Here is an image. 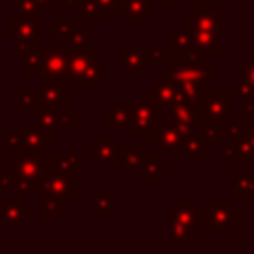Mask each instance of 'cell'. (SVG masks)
I'll use <instances>...</instances> for the list:
<instances>
[{"label": "cell", "mask_w": 254, "mask_h": 254, "mask_svg": "<svg viewBox=\"0 0 254 254\" xmlns=\"http://www.w3.org/2000/svg\"><path fill=\"white\" fill-rule=\"evenodd\" d=\"M171 79L175 83L181 81H198V83H212L214 81V67L206 62H171L169 71Z\"/></svg>", "instance_id": "10"}, {"label": "cell", "mask_w": 254, "mask_h": 254, "mask_svg": "<svg viewBox=\"0 0 254 254\" xmlns=\"http://www.w3.org/2000/svg\"><path fill=\"white\" fill-rule=\"evenodd\" d=\"M93 2H97L99 6L109 8V10H119V6H121V0H93Z\"/></svg>", "instance_id": "50"}, {"label": "cell", "mask_w": 254, "mask_h": 254, "mask_svg": "<svg viewBox=\"0 0 254 254\" xmlns=\"http://www.w3.org/2000/svg\"><path fill=\"white\" fill-rule=\"evenodd\" d=\"M234 97V101H244V99H254V87L250 83H246L244 79H236L232 81L230 89H228Z\"/></svg>", "instance_id": "39"}, {"label": "cell", "mask_w": 254, "mask_h": 254, "mask_svg": "<svg viewBox=\"0 0 254 254\" xmlns=\"http://www.w3.org/2000/svg\"><path fill=\"white\" fill-rule=\"evenodd\" d=\"M119 12L133 28H141V24L151 18V0H121Z\"/></svg>", "instance_id": "24"}, {"label": "cell", "mask_w": 254, "mask_h": 254, "mask_svg": "<svg viewBox=\"0 0 254 254\" xmlns=\"http://www.w3.org/2000/svg\"><path fill=\"white\" fill-rule=\"evenodd\" d=\"M202 139H204L206 145H222L224 135H222L220 125H214V123L204 125V127H202Z\"/></svg>", "instance_id": "41"}, {"label": "cell", "mask_w": 254, "mask_h": 254, "mask_svg": "<svg viewBox=\"0 0 254 254\" xmlns=\"http://www.w3.org/2000/svg\"><path fill=\"white\" fill-rule=\"evenodd\" d=\"M58 119H60V125L62 129L67 127V129H73L77 127V111L75 109H69V107H64V109H58Z\"/></svg>", "instance_id": "42"}, {"label": "cell", "mask_w": 254, "mask_h": 254, "mask_svg": "<svg viewBox=\"0 0 254 254\" xmlns=\"http://www.w3.org/2000/svg\"><path fill=\"white\" fill-rule=\"evenodd\" d=\"M248 212H250V216L254 218V200H250V210H248Z\"/></svg>", "instance_id": "54"}, {"label": "cell", "mask_w": 254, "mask_h": 254, "mask_svg": "<svg viewBox=\"0 0 254 254\" xmlns=\"http://www.w3.org/2000/svg\"><path fill=\"white\" fill-rule=\"evenodd\" d=\"M141 161H143V149L139 145H127V147H121V171L125 175L129 173H135L141 169Z\"/></svg>", "instance_id": "31"}, {"label": "cell", "mask_w": 254, "mask_h": 254, "mask_svg": "<svg viewBox=\"0 0 254 254\" xmlns=\"http://www.w3.org/2000/svg\"><path fill=\"white\" fill-rule=\"evenodd\" d=\"M202 226H210L214 236H230L240 222V210L232 206V200L208 198L200 206Z\"/></svg>", "instance_id": "1"}, {"label": "cell", "mask_w": 254, "mask_h": 254, "mask_svg": "<svg viewBox=\"0 0 254 254\" xmlns=\"http://www.w3.org/2000/svg\"><path fill=\"white\" fill-rule=\"evenodd\" d=\"M32 111H34L32 121H34V127L38 131H42L50 137H58L62 133V125H60V119H58V109L38 103Z\"/></svg>", "instance_id": "21"}, {"label": "cell", "mask_w": 254, "mask_h": 254, "mask_svg": "<svg viewBox=\"0 0 254 254\" xmlns=\"http://www.w3.org/2000/svg\"><path fill=\"white\" fill-rule=\"evenodd\" d=\"M133 105L135 101H127V99H115L113 105L105 111V127H115V129H123V127H131V119H133Z\"/></svg>", "instance_id": "22"}, {"label": "cell", "mask_w": 254, "mask_h": 254, "mask_svg": "<svg viewBox=\"0 0 254 254\" xmlns=\"http://www.w3.org/2000/svg\"><path fill=\"white\" fill-rule=\"evenodd\" d=\"M38 190H40L42 198L60 196V198L75 200L77 198V175L60 173V171L46 173L38 185Z\"/></svg>", "instance_id": "7"}, {"label": "cell", "mask_w": 254, "mask_h": 254, "mask_svg": "<svg viewBox=\"0 0 254 254\" xmlns=\"http://www.w3.org/2000/svg\"><path fill=\"white\" fill-rule=\"evenodd\" d=\"M58 2H60V8L64 12H71V10L79 8V0H58Z\"/></svg>", "instance_id": "49"}, {"label": "cell", "mask_w": 254, "mask_h": 254, "mask_svg": "<svg viewBox=\"0 0 254 254\" xmlns=\"http://www.w3.org/2000/svg\"><path fill=\"white\" fill-rule=\"evenodd\" d=\"M149 139H151V145L157 147L161 155H181L183 153V145H185V141L189 137L167 115V117H159L157 119Z\"/></svg>", "instance_id": "5"}, {"label": "cell", "mask_w": 254, "mask_h": 254, "mask_svg": "<svg viewBox=\"0 0 254 254\" xmlns=\"http://www.w3.org/2000/svg\"><path fill=\"white\" fill-rule=\"evenodd\" d=\"M113 62L123 69V73H149L151 71V60L145 52V48H129L125 46L117 56H113Z\"/></svg>", "instance_id": "14"}, {"label": "cell", "mask_w": 254, "mask_h": 254, "mask_svg": "<svg viewBox=\"0 0 254 254\" xmlns=\"http://www.w3.org/2000/svg\"><path fill=\"white\" fill-rule=\"evenodd\" d=\"M232 93L230 91H202L196 103V119L198 127L208 123L220 125L232 117Z\"/></svg>", "instance_id": "2"}, {"label": "cell", "mask_w": 254, "mask_h": 254, "mask_svg": "<svg viewBox=\"0 0 254 254\" xmlns=\"http://www.w3.org/2000/svg\"><path fill=\"white\" fill-rule=\"evenodd\" d=\"M10 151H8V145H0V163H6Z\"/></svg>", "instance_id": "51"}, {"label": "cell", "mask_w": 254, "mask_h": 254, "mask_svg": "<svg viewBox=\"0 0 254 254\" xmlns=\"http://www.w3.org/2000/svg\"><path fill=\"white\" fill-rule=\"evenodd\" d=\"M167 238L169 244H185V246H192L196 242V228L189 226L181 220L175 218H167Z\"/></svg>", "instance_id": "26"}, {"label": "cell", "mask_w": 254, "mask_h": 254, "mask_svg": "<svg viewBox=\"0 0 254 254\" xmlns=\"http://www.w3.org/2000/svg\"><path fill=\"white\" fill-rule=\"evenodd\" d=\"M240 79H244L246 83H250L254 87V56L248 58V64L242 65L240 69Z\"/></svg>", "instance_id": "47"}, {"label": "cell", "mask_w": 254, "mask_h": 254, "mask_svg": "<svg viewBox=\"0 0 254 254\" xmlns=\"http://www.w3.org/2000/svg\"><path fill=\"white\" fill-rule=\"evenodd\" d=\"M40 52H42V58H44V69L40 73L42 75V81L65 79L67 48H42Z\"/></svg>", "instance_id": "12"}, {"label": "cell", "mask_w": 254, "mask_h": 254, "mask_svg": "<svg viewBox=\"0 0 254 254\" xmlns=\"http://www.w3.org/2000/svg\"><path fill=\"white\" fill-rule=\"evenodd\" d=\"M69 204L67 198H60V196H46L44 198V208H42V216L44 218H58L62 214V210H65Z\"/></svg>", "instance_id": "35"}, {"label": "cell", "mask_w": 254, "mask_h": 254, "mask_svg": "<svg viewBox=\"0 0 254 254\" xmlns=\"http://www.w3.org/2000/svg\"><path fill=\"white\" fill-rule=\"evenodd\" d=\"M42 8L36 0H16V16L24 18H42Z\"/></svg>", "instance_id": "38"}, {"label": "cell", "mask_w": 254, "mask_h": 254, "mask_svg": "<svg viewBox=\"0 0 254 254\" xmlns=\"http://www.w3.org/2000/svg\"><path fill=\"white\" fill-rule=\"evenodd\" d=\"M67 42H69L71 48L87 46V30H83V28H75V30L67 36Z\"/></svg>", "instance_id": "45"}, {"label": "cell", "mask_w": 254, "mask_h": 254, "mask_svg": "<svg viewBox=\"0 0 254 254\" xmlns=\"http://www.w3.org/2000/svg\"><path fill=\"white\" fill-rule=\"evenodd\" d=\"M34 212L24 208L22 200H0V226H22L26 218H32Z\"/></svg>", "instance_id": "23"}, {"label": "cell", "mask_w": 254, "mask_h": 254, "mask_svg": "<svg viewBox=\"0 0 254 254\" xmlns=\"http://www.w3.org/2000/svg\"><path fill=\"white\" fill-rule=\"evenodd\" d=\"M232 198L254 200V173H232Z\"/></svg>", "instance_id": "28"}, {"label": "cell", "mask_w": 254, "mask_h": 254, "mask_svg": "<svg viewBox=\"0 0 254 254\" xmlns=\"http://www.w3.org/2000/svg\"><path fill=\"white\" fill-rule=\"evenodd\" d=\"M14 161L6 163V171L14 175L16 181L28 183L38 190V185L46 173H50L48 167V155L40 153H22V155H12Z\"/></svg>", "instance_id": "4"}, {"label": "cell", "mask_w": 254, "mask_h": 254, "mask_svg": "<svg viewBox=\"0 0 254 254\" xmlns=\"http://www.w3.org/2000/svg\"><path fill=\"white\" fill-rule=\"evenodd\" d=\"M248 129L254 133V119H252V121H248Z\"/></svg>", "instance_id": "55"}, {"label": "cell", "mask_w": 254, "mask_h": 254, "mask_svg": "<svg viewBox=\"0 0 254 254\" xmlns=\"http://www.w3.org/2000/svg\"><path fill=\"white\" fill-rule=\"evenodd\" d=\"M38 103H40L38 91H16V95H14L16 109H34Z\"/></svg>", "instance_id": "37"}, {"label": "cell", "mask_w": 254, "mask_h": 254, "mask_svg": "<svg viewBox=\"0 0 254 254\" xmlns=\"http://www.w3.org/2000/svg\"><path fill=\"white\" fill-rule=\"evenodd\" d=\"M167 46L171 50V62L181 58L183 54H187L189 50H192V38H190V32L189 28H169L167 30Z\"/></svg>", "instance_id": "25"}, {"label": "cell", "mask_w": 254, "mask_h": 254, "mask_svg": "<svg viewBox=\"0 0 254 254\" xmlns=\"http://www.w3.org/2000/svg\"><path fill=\"white\" fill-rule=\"evenodd\" d=\"M222 163L226 165H254V143L248 127H242L230 143L222 149Z\"/></svg>", "instance_id": "9"}, {"label": "cell", "mask_w": 254, "mask_h": 254, "mask_svg": "<svg viewBox=\"0 0 254 254\" xmlns=\"http://www.w3.org/2000/svg\"><path fill=\"white\" fill-rule=\"evenodd\" d=\"M189 32L192 38V46L204 56H218L222 52V28H202Z\"/></svg>", "instance_id": "19"}, {"label": "cell", "mask_w": 254, "mask_h": 254, "mask_svg": "<svg viewBox=\"0 0 254 254\" xmlns=\"http://www.w3.org/2000/svg\"><path fill=\"white\" fill-rule=\"evenodd\" d=\"M238 117L242 121H252L254 119V99L240 101V113H238Z\"/></svg>", "instance_id": "46"}, {"label": "cell", "mask_w": 254, "mask_h": 254, "mask_svg": "<svg viewBox=\"0 0 254 254\" xmlns=\"http://www.w3.org/2000/svg\"><path fill=\"white\" fill-rule=\"evenodd\" d=\"M6 141H8L6 145L10 155H22V153H40L44 147L50 145L52 137L38 131L36 127L34 129L12 127V129H6Z\"/></svg>", "instance_id": "6"}, {"label": "cell", "mask_w": 254, "mask_h": 254, "mask_svg": "<svg viewBox=\"0 0 254 254\" xmlns=\"http://www.w3.org/2000/svg\"><path fill=\"white\" fill-rule=\"evenodd\" d=\"M155 2H159V10L167 12V10H169V6H171L173 2H177V0H155Z\"/></svg>", "instance_id": "52"}, {"label": "cell", "mask_w": 254, "mask_h": 254, "mask_svg": "<svg viewBox=\"0 0 254 254\" xmlns=\"http://www.w3.org/2000/svg\"><path fill=\"white\" fill-rule=\"evenodd\" d=\"M22 69L26 73H42L44 69V58H42V52H30V54H24L22 56Z\"/></svg>", "instance_id": "36"}, {"label": "cell", "mask_w": 254, "mask_h": 254, "mask_svg": "<svg viewBox=\"0 0 254 254\" xmlns=\"http://www.w3.org/2000/svg\"><path fill=\"white\" fill-rule=\"evenodd\" d=\"M147 91H149L151 101L155 103V107L159 111H167L171 107V103L177 101V83L171 79V75L167 71L161 73L159 79L153 81Z\"/></svg>", "instance_id": "17"}, {"label": "cell", "mask_w": 254, "mask_h": 254, "mask_svg": "<svg viewBox=\"0 0 254 254\" xmlns=\"http://www.w3.org/2000/svg\"><path fill=\"white\" fill-rule=\"evenodd\" d=\"M115 10H109V8H103L99 6L97 2L93 0H83L77 8V18L79 20H87V18H97V20H109L113 18Z\"/></svg>", "instance_id": "32"}, {"label": "cell", "mask_w": 254, "mask_h": 254, "mask_svg": "<svg viewBox=\"0 0 254 254\" xmlns=\"http://www.w3.org/2000/svg\"><path fill=\"white\" fill-rule=\"evenodd\" d=\"M105 79V67L101 64H97L95 60L89 64V67L77 77V89L81 93H91L95 91V87Z\"/></svg>", "instance_id": "29"}, {"label": "cell", "mask_w": 254, "mask_h": 254, "mask_svg": "<svg viewBox=\"0 0 254 254\" xmlns=\"http://www.w3.org/2000/svg\"><path fill=\"white\" fill-rule=\"evenodd\" d=\"M139 173L143 183H157L163 175L169 173V163L163 161L161 155H143Z\"/></svg>", "instance_id": "27"}, {"label": "cell", "mask_w": 254, "mask_h": 254, "mask_svg": "<svg viewBox=\"0 0 254 254\" xmlns=\"http://www.w3.org/2000/svg\"><path fill=\"white\" fill-rule=\"evenodd\" d=\"M167 218H175L181 220L189 226H202V214H200V206H196L194 200L189 198H171L167 202Z\"/></svg>", "instance_id": "15"}, {"label": "cell", "mask_w": 254, "mask_h": 254, "mask_svg": "<svg viewBox=\"0 0 254 254\" xmlns=\"http://www.w3.org/2000/svg\"><path fill=\"white\" fill-rule=\"evenodd\" d=\"M85 204H87V208L95 210V214L99 218H111L115 214V194H113V190H99Z\"/></svg>", "instance_id": "30"}, {"label": "cell", "mask_w": 254, "mask_h": 254, "mask_svg": "<svg viewBox=\"0 0 254 254\" xmlns=\"http://www.w3.org/2000/svg\"><path fill=\"white\" fill-rule=\"evenodd\" d=\"M220 129H222L224 139H230V137H234V135L242 129V119H240V117H230V119H226L224 123H220Z\"/></svg>", "instance_id": "43"}, {"label": "cell", "mask_w": 254, "mask_h": 254, "mask_svg": "<svg viewBox=\"0 0 254 254\" xmlns=\"http://www.w3.org/2000/svg\"><path fill=\"white\" fill-rule=\"evenodd\" d=\"M67 83L65 79H58V81H44L42 89L38 91L40 93V103L42 105H48V107H54V109H64L67 107Z\"/></svg>", "instance_id": "20"}, {"label": "cell", "mask_w": 254, "mask_h": 254, "mask_svg": "<svg viewBox=\"0 0 254 254\" xmlns=\"http://www.w3.org/2000/svg\"><path fill=\"white\" fill-rule=\"evenodd\" d=\"M204 151H206V143H204V139L198 137V135L194 133V135H190V137L185 141V145H183V153H181V155H185V161H187L189 165H192V163L196 161V157H200Z\"/></svg>", "instance_id": "33"}, {"label": "cell", "mask_w": 254, "mask_h": 254, "mask_svg": "<svg viewBox=\"0 0 254 254\" xmlns=\"http://www.w3.org/2000/svg\"><path fill=\"white\" fill-rule=\"evenodd\" d=\"M97 48L93 46H81V48H67V67H65V79L77 81V77L89 67V64L95 60Z\"/></svg>", "instance_id": "16"}, {"label": "cell", "mask_w": 254, "mask_h": 254, "mask_svg": "<svg viewBox=\"0 0 254 254\" xmlns=\"http://www.w3.org/2000/svg\"><path fill=\"white\" fill-rule=\"evenodd\" d=\"M12 190H14V194H16V198L18 200H30L32 196H34V187H30L28 183H22V181H14V187H12Z\"/></svg>", "instance_id": "44"}, {"label": "cell", "mask_w": 254, "mask_h": 254, "mask_svg": "<svg viewBox=\"0 0 254 254\" xmlns=\"http://www.w3.org/2000/svg\"><path fill=\"white\" fill-rule=\"evenodd\" d=\"M187 28L202 30V28H222V12L214 8V2L198 0L192 10H187Z\"/></svg>", "instance_id": "11"}, {"label": "cell", "mask_w": 254, "mask_h": 254, "mask_svg": "<svg viewBox=\"0 0 254 254\" xmlns=\"http://www.w3.org/2000/svg\"><path fill=\"white\" fill-rule=\"evenodd\" d=\"M36 2H38V4H40V8L46 12V10H50V8H52V4H54L56 0H36Z\"/></svg>", "instance_id": "53"}, {"label": "cell", "mask_w": 254, "mask_h": 254, "mask_svg": "<svg viewBox=\"0 0 254 254\" xmlns=\"http://www.w3.org/2000/svg\"><path fill=\"white\" fill-rule=\"evenodd\" d=\"M6 36L16 40L18 54L38 52L42 50V18H10L6 20Z\"/></svg>", "instance_id": "3"}, {"label": "cell", "mask_w": 254, "mask_h": 254, "mask_svg": "<svg viewBox=\"0 0 254 254\" xmlns=\"http://www.w3.org/2000/svg\"><path fill=\"white\" fill-rule=\"evenodd\" d=\"M67 153H69V155H71V157H73V159H75V161H77L79 165H85V163H87V157H89V155H87V151H83V153H79V149H77L75 145H71Z\"/></svg>", "instance_id": "48"}, {"label": "cell", "mask_w": 254, "mask_h": 254, "mask_svg": "<svg viewBox=\"0 0 254 254\" xmlns=\"http://www.w3.org/2000/svg\"><path fill=\"white\" fill-rule=\"evenodd\" d=\"M167 115L177 123V127L187 135H194V129L198 127V119H196V103L187 101V99H177L171 103V107L167 109Z\"/></svg>", "instance_id": "13"}, {"label": "cell", "mask_w": 254, "mask_h": 254, "mask_svg": "<svg viewBox=\"0 0 254 254\" xmlns=\"http://www.w3.org/2000/svg\"><path fill=\"white\" fill-rule=\"evenodd\" d=\"M145 52H147V56H149V60H151V64H155V62H159V64H171V50H169V46H145Z\"/></svg>", "instance_id": "40"}, {"label": "cell", "mask_w": 254, "mask_h": 254, "mask_svg": "<svg viewBox=\"0 0 254 254\" xmlns=\"http://www.w3.org/2000/svg\"><path fill=\"white\" fill-rule=\"evenodd\" d=\"M85 151L101 165H119V161H121V147L109 135H99L95 139V143L89 145Z\"/></svg>", "instance_id": "18"}, {"label": "cell", "mask_w": 254, "mask_h": 254, "mask_svg": "<svg viewBox=\"0 0 254 254\" xmlns=\"http://www.w3.org/2000/svg\"><path fill=\"white\" fill-rule=\"evenodd\" d=\"M77 28L75 18H54L50 22V34L52 38H67Z\"/></svg>", "instance_id": "34"}, {"label": "cell", "mask_w": 254, "mask_h": 254, "mask_svg": "<svg viewBox=\"0 0 254 254\" xmlns=\"http://www.w3.org/2000/svg\"><path fill=\"white\" fill-rule=\"evenodd\" d=\"M159 119V109L151 101L149 91L141 93V97L133 105V119H131V135L133 137H149L155 123Z\"/></svg>", "instance_id": "8"}, {"label": "cell", "mask_w": 254, "mask_h": 254, "mask_svg": "<svg viewBox=\"0 0 254 254\" xmlns=\"http://www.w3.org/2000/svg\"><path fill=\"white\" fill-rule=\"evenodd\" d=\"M226 2H236V0H226Z\"/></svg>", "instance_id": "56"}]
</instances>
